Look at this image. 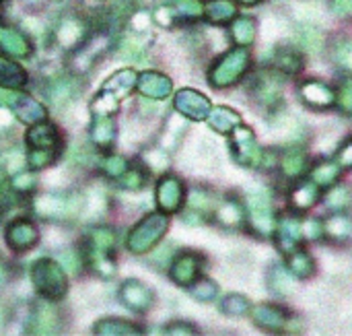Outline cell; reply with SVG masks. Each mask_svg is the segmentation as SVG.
<instances>
[{
    "instance_id": "83f0119b",
    "label": "cell",
    "mask_w": 352,
    "mask_h": 336,
    "mask_svg": "<svg viewBox=\"0 0 352 336\" xmlns=\"http://www.w3.org/2000/svg\"><path fill=\"white\" fill-rule=\"evenodd\" d=\"M214 217H217V221H219L223 227H227V229H235V227H239V225L243 223V219H245V215H243V207H241L237 200H233V198L223 200V202L217 207Z\"/></svg>"
},
{
    "instance_id": "be15d7a7",
    "label": "cell",
    "mask_w": 352,
    "mask_h": 336,
    "mask_svg": "<svg viewBox=\"0 0 352 336\" xmlns=\"http://www.w3.org/2000/svg\"><path fill=\"white\" fill-rule=\"evenodd\" d=\"M241 4H256V2H260V0H239Z\"/></svg>"
},
{
    "instance_id": "7dc6e473",
    "label": "cell",
    "mask_w": 352,
    "mask_h": 336,
    "mask_svg": "<svg viewBox=\"0 0 352 336\" xmlns=\"http://www.w3.org/2000/svg\"><path fill=\"white\" fill-rule=\"evenodd\" d=\"M336 101H338V107L342 114L352 116V76L340 83L338 93H336Z\"/></svg>"
},
{
    "instance_id": "e0dca14e",
    "label": "cell",
    "mask_w": 352,
    "mask_h": 336,
    "mask_svg": "<svg viewBox=\"0 0 352 336\" xmlns=\"http://www.w3.org/2000/svg\"><path fill=\"white\" fill-rule=\"evenodd\" d=\"M303 103L311 109H328L336 103V91L322 81H307L301 87Z\"/></svg>"
},
{
    "instance_id": "6f0895ef",
    "label": "cell",
    "mask_w": 352,
    "mask_h": 336,
    "mask_svg": "<svg viewBox=\"0 0 352 336\" xmlns=\"http://www.w3.org/2000/svg\"><path fill=\"white\" fill-rule=\"evenodd\" d=\"M62 262H64V266L62 269H66V271H70V273H78V266H80V258L76 256V254H62Z\"/></svg>"
},
{
    "instance_id": "7bdbcfd3",
    "label": "cell",
    "mask_w": 352,
    "mask_h": 336,
    "mask_svg": "<svg viewBox=\"0 0 352 336\" xmlns=\"http://www.w3.org/2000/svg\"><path fill=\"white\" fill-rule=\"evenodd\" d=\"M250 302L243 297V295H227L223 302H221V312L225 316H245L250 312Z\"/></svg>"
},
{
    "instance_id": "1f68e13d",
    "label": "cell",
    "mask_w": 352,
    "mask_h": 336,
    "mask_svg": "<svg viewBox=\"0 0 352 336\" xmlns=\"http://www.w3.org/2000/svg\"><path fill=\"white\" fill-rule=\"evenodd\" d=\"M305 161H307V157H305V153L301 149L285 151L283 157H280V171H283V176L289 178V180L299 178L305 171Z\"/></svg>"
},
{
    "instance_id": "ee69618b",
    "label": "cell",
    "mask_w": 352,
    "mask_h": 336,
    "mask_svg": "<svg viewBox=\"0 0 352 336\" xmlns=\"http://www.w3.org/2000/svg\"><path fill=\"white\" fill-rule=\"evenodd\" d=\"M190 293L198 302H212L219 295V287H217V283H212L208 279H202V281H194L190 285Z\"/></svg>"
},
{
    "instance_id": "c3c4849f",
    "label": "cell",
    "mask_w": 352,
    "mask_h": 336,
    "mask_svg": "<svg viewBox=\"0 0 352 336\" xmlns=\"http://www.w3.org/2000/svg\"><path fill=\"white\" fill-rule=\"evenodd\" d=\"M349 202H351V192H349V188H344V186L334 188V190L326 196V204H328L330 209H334V211H342L344 207H349Z\"/></svg>"
},
{
    "instance_id": "9c48e42d",
    "label": "cell",
    "mask_w": 352,
    "mask_h": 336,
    "mask_svg": "<svg viewBox=\"0 0 352 336\" xmlns=\"http://www.w3.org/2000/svg\"><path fill=\"white\" fill-rule=\"evenodd\" d=\"M37 240L39 231L31 219H14L4 231V242L12 252H27L37 244Z\"/></svg>"
},
{
    "instance_id": "ffe728a7",
    "label": "cell",
    "mask_w": 352,
    "mask_h": 336,
    "mask_svg": "<svg viewBox=\"0 0 352 336\" xmlns=\"http://www.w3.org/2000/svg\"><path fill=\"white\" fill-rule=\"evenodd\" d=\"M12 112L16 116L19 122L27 124V126H33V124H39L47 118V109L43 103L35 101L31 95L27 93H19L16 101L12 103Z\"/></svg>"
},
{
    "instance_id": "7402d4cb",
    "label": "cell",
    "mask_w": 352,
    "mask_h": 336,
    "mask_svg": "<svg viewBox=\"0 0 352 336\" xmlns=\"http://www.w3.org/2000/svg\"><path fill=\"white\" fill-rule=\"evenodd\" d=\"M274 235H276L278 248H280L285 254L297 250L299 244H301V240H303V238H301V221H297V219H293V217L280 219V223L276 225Z\"/></svg>"
},
{
    "instance_id": "b9f144b4",
    "label": "cell",
    "mask_w": 352,
    "mask_h": 336,
    "mask_svg": "<svg viewBox=\"0 0 352 336\" xmlns=\"http://www.w3.org/2000/svg\"><path fill=\"white\" fill-rule=\"evenodd\" d=\"M116 182H118V186H120L122 190L136 192V190L144 188V184H146V174H144L140 167H132V169H126V174H122Z\"/></svg>"
},
{
    "instance_id": "4fadbf2b",
    "label": "cell",
    "mask_w": 352,
    "mask_h": 336,
    "mask_svg": "<svg viewBox=\"0 0 352 336\" xmlns=\"http://www.w3.org/2000/svg\"><path fill=\"white\" fill-rule=\"evenodd\" d=\"M62 147V138L60 132L54 124L50 122H39L33 124L27 132V149L29 151H56L60 153Z\"/></svg>"
},
{
    "instance_id": "d6a6232c",
    "label": "cell",
    "mask_w": 352,
    "mask_h": 336,
    "mask_svg": "<svg viewBox=\"0 0 352 336\" xmlns=\"http://www.w3.org/2000/svg\"><path fill=\"white\" fill-rule=\"evenodd\" d=\"M287 266H289V271L297 277V279H309L314 273H316V262H314V258L307 254V252H303V250H293V252H289V262H287Z\"/></svg>"
},
{
    "instance_id": "2e32d148",
    "label": "cell",
    "mask_w": 352,
    "mask_h": 336,
    "mask_svg": "<svg viewBox=\"0 0 352 336\" xmlns=\"http://www.w3.org/2000/svg\"><path fill=\"white\" fill-rule=\"evenodd\" d=\"M0 50L12 58H29L33 52L31 39L16 27H0Z\"/></svg>"
},
{
    "instance_id": "ba28073f",
    "label": "cell",
    "mask_w": 352,
    "mask_h": 336,
    "mask_svg": "<svg viewBox=\"0 0 352 336\" xmlns=\"http://www.w3.org/2000/svg\"><path fill=\"white\" fill-rule=\"evenodd\" d=\"M184 196H186V190H184V184L179 178L165 176L159 180L157 190H155V198H157V207L161 213H165V215L177 213L184 204Z\"/></svg>"
},
{
    "instance_id": "9f6ffc18",
    "label": "cell",
    "mask_w": 352,
    "mask_h": 336,
    "mask_svg": "<svg viewBox=\"0 0 352 336\" xmlns=\"http://www.w3.org/2000/svg\"><path fill=\"white\" fill-rule=\"evenodd\" d=\"M336 60H338L342 66H349V68H352V41H344V43H340V45H338Z\"/></svg>"
},
{
    "instance_id": "9a60e30c",
    "label": "cell",
    "mask_w": 352,
    "mask_h": 336,
    "mask_svg": "<svg viewBox=\"0 0 352 336\" xmlns=\"http://www.w3.org/2000/svg\"><path fill=\"white\" fill-rule=\"evenodd\" d=\"M109 45H111V41H109V37L107 35H93V37H89L78 50H74V60H72V64H74V68H78V70H89L107 50H109Z\"/></svg>"
},
{
    "instance_id": "681fc988",
    "label": "cell",
    "mask_w": 352,
    "mask_h": 336,
    "mask_svg": "<svg viewBox=\"0 0 352 336\" xmlns=\"http://www.w3.org/2000/svg\"><path fill=\"white\" fill-rule=\"evenodd\" d=\"M153 21H155L159 27H165V29L173 27V25H175V12H173L171 4H161V6H157V8L153 10Z\"/></svg>"
},
{
    "instance_id": "277c9868",
    "label": "cell",
    "mask_w": 352,
    "mask_h": 336,
    "mask_svg": "<svg viewBox=\"0 0 352 336\" xmlns=\"http://www.w3.org/2000/svg\"><path fill=\"white\" fill-rule=\"evenodd\" d=\"M78 207H80V200H76L70 194H60V192L41 194L33 200V213L45 221L70 219L78 213Z\"/></svg>"
},
{
    "instance_id": "8fae6325",
    "label": "cell",
    "mask_w": 352,
    "mask_h": 336,
    "mask_svg": "<svg viewBox=\"0 0 352 336\" xmlns=\"http://www.w3.org/2000/svg\"><path fill=\"white\" fill-rule=\"evenodd\" d=\"M248 219L252 229L262 238H272L276 231V219L266 198L252 196L248 202Z\"/></svg>"
},
{
    "instance_id": "60d3db41",
    "label": "cell",
    "mask_w": 352,
    "mask_h": 336,
    "mask_svg": "<svg viewBox=\"0 0 352 336\" xmlns=\"http://www.w3.org/2000/svg\"><path fill=\"white\" fill-rule=\"evenodd\" d=\"M87 260L95 269V273H99L103 279H111L116 275V262H113V256L111 254H105V252H87Z\"/></svg>"
},
{
    "instance_id": "bcb514c9",
    "label": "cell",
    "mask_w": 352,
    "mask_h": 336,
    "mask_svg": "<svg viewBox=\"0 0 352 336\" xmlns=\"http://www.w3.org/2000/svg\"><path fill=\"white\" fill-rule=\"evenodd\" d=\"M37 186V178L33 176V171H16L10 180V188L19 194H29L33 192Z\"/></svg>"
},
{
    "instance_id": "3957f363",
    "label": "cell",
    "mask_w": 352,
    "mask_h": 336,
    "mask_svg": "<svg viewBox=\"0 0 352 336\" xmlns=\"http://www.w3.org/2000/svg\"><path fill=\"white\" fill-rule=\"evenodd\" d=\"M250 62H252V56L245 48H235L231 52H227L225 56H221L210 72H208V81L214 89H225V87H231L235 85L250 68Z\"/></svg>"
},
{
    "instance_id": "4316f807",
    "label": "cell",
    "mask_w": 352,
    "mask_h": 336,
    "mask_svg": "<svg viewBox=\"0 0 352 336\" xmlns=\"http://www.w3.org/2000/svg\"><path fill=\"white\" fill-rule=\"evenodd\" d=\"M93 333L97 336H138L140 326L126 322V320H118V318H103L93 326Z\"/></svg>"
},
{
    "instance_id": "7a4b0ae2",
    "label": "cell",
    "mask_w": 352,
    "mask_h": 336,
    "mask_svg": "<svg viewBox=\"0 0 352 336\" xmlns=\"http://www.w3.org/2000/svg\"><path fill=\"white\" fill-rule=\"evenodd\" d=\"M169 227V217L165 213H151L142 217L128 233L126 246L132 254H146L151 252L165 235Z\"/></svg>"
},
{
    "instance_id": "52a82bcc",
    "label": "cell",
    "mask_w": 352,
    "mask_h": 336,
    "mask_svg": "<svg viewBox=\"0 0 352 336\" xmlns=\"http://www.w3.org/2000/svg\"><path fill=\"white\" fill-rule=\"evenodd\" d=\"M173 105H175V112L182 118H188V120H194V122L206 120L210 109H212L210 99L206 95H202L200 91H196V89H182V91H177L175 99H173Z\"/></svg>"
},
{
    "instance_id": "d4e9b609",
    "label": "cell",
    "mask_w": 352,
    "mask_h": 336,
    "mask_svg": "<svg viewBox=\"0 0 352 336\" xmlns=\"http://www.w3.org/2000/svg\"><path fill=\"white\" fill-rule=\"evenodd\" d=\"M136 81H138V74L134 68H122L118 72H113L105 83H103V89L113 93L118 99L126 97L132 93V89L136 87Z\"/></svg>"
},
{
    "instance_id": "4dcf8cb0",
    "label": "cell",
    "mask_w": 352,
    "mask_h": 336,
    "mask_svg": "<svg viewBox=\"0 0 352 336\" xmlns=\"http://www.w3.org/2000/svg\"><path fill=\"white\" fill-rule=\"evenodd\" d=\"M116 248V233L109 227H95L87 238V252H105L111 254Z\"/></svg>"
},
{
    "instance_id": "ab89813d",
    "label": "cell",
    "mask_w": 352,
    "mask_h": 336,
    "mask_svg": "<svg viewBox=\"0 0 352 336\" xmlns=\"http://www.w3.org/2000/svg\"><path fill=\"white\" fill-rule=\"evenodd\" d=\"M171 8L175 19L184 21H196L204 14V4L200 0H171Z\"/></svg>"
},
{
    "instance_id": "f6af8a7d",
    "label": "cell",
    "mask_w": 352,
    "mask_h": 336,
    "mask_svg": "<svg viewBox=\"0 0 352 336\" xmlns=\"http://www.w3.org/2000/svg\"><path fill=\"white\" fill-rule=\"evenodd\" d=\"M126 169H128V161L122 155H107L101 163V171L111 180H118L122 174H126Z\"/></svg>"
},
{
    "instance_id": "836d02e7",
    "label": "cell",
    "mask_w": 352,
    "mask_h": 336,
    "mask_svg": "<svg viewBox=\"0 0 352 336\" xmlns=\"http://www.w3.org/2000/svg\"><path fill=\"white\" fill-rule=\"evenodd\" d=\"M231 37L237 45L245 48L256 39V23L250 17H237L231 23Z\"/></svg>"
},
{
    "instance_id": "d6986e66",
    "label": "cell",
    "mask_w": 352,
    "mask_h": 336,
    "mask_svg": "<svg viewBox=\"0 0 352 336\" xmlns=\"http://www.w3.org/2000/svg\"><path fill=\"white\" fill-rule=\"evenodd\" d=\"M80 93V83L74 76H58L50 83V87L45 89L47 99L56 105L62 107L66 103H70L72 99H76Z\"/></svg>"
},
{
    "instance_id": "e575fe53",
    "label": "cell",
    "mask_w": 352,
    "mask_h": 336,
    "mask_svg": "<svg viewBox=\"0 0 352 336\" xmlns=\"http://www.w3.org/2000/svg\"><path fill=\"white\" fill-rule=\"evenodd\" d=\"M324 235H328L334 242H344L352 235L351 219L344 215H334L328 221H324Z\"/></svg>"
},
{
    "instance_id": "f35d334b",
    "label": "cell",
    "mask_w": 352,
    "mask_h": 336,
    "mask_svg": "<svg viewBox=\"0 0 352 336\" xmlns=\"http://www.w3.org/2000/svg\"><path fill=\"white\" fill-rule=\"evenodd\" d=\"M301 64H303V58L299 52L295 50H289V48H283L276 52L274 56V66L287 74H297L301 70Z\"/></svg>"
},
{
    "instance_id": "cb8c5ba5",
    "label": "cell",
    "mask_w": 352,
    "mask_h": 336,
    "mask_svg": "<svg viewBox=\"0 0 352 336\" xmlns=\"http://www.w3.org/2000/svg\"><path fill=\"white\" fill-rule=\"evenodd\" d=\"M206 120H208V126L214 132H219V134H229V132H233L241 124V116L235 109L225 107V105L212 107Z\"/></svg>"
},
{
    "instance_id": "8d00e7d4",
    "label": "cell",
    "mask_w": 352,
    "mask_h": 336,
    "mask_svg": "<svg viewBox=\"0 0 352 336\" xmlns=\"http://www.w3.org/2000/svg\"><path fill=\"white\" fill-rule=\"evenodd\" d=\"M311 182L318 184L320 188H328L332 184H336L338 176H340V165L332 163V161H322L311 169Z\"/></svg>"
},
{
    "instance_id": "44dd1931",
    "label": "cell",
    "mask_w": 352,
    "mask_h": 336,
    "mask_svg": "<svg viewBox=\"0 0 352 336\" xmlns=\"http://www.w3.org/2000/svg\"><path fill=\"white\" fill-rule=\"evenodd\" d=\"M252 316H254V322L264 328V330H285L289 326V316L285 310L276 308V306H258L252 310Z\"/></svg>"
},
{
    "instance_id": "94428289",
    "label": "cell",
    "mask_w": 352,
    "mask_h": 336,
    "mask_svg": "<svg viewBox=\"0 0 352 336\" xmlns=\"http://www.w3.org/2000/svg\"><path fill=\"white\" fill-rule=\"evenodd\" d=\"M6 277H8V273H6V266H4V264L0 262V287H2L4 283H6Z\"/></svg>"
},
{
    "instance_id": "ac0fdd59",
    "label": "cell",
    "mask_w": 352,
    "mask_h": 336,
    "mask_svg": "<svg viewBox=\"0 0 352 336\" xmlns=\"http://www.w3.org/2000/svg\"><path fill=\"white\" fill-rule=\"evenodd\" d=\"M29 335H58L60 330V314L50 304H39L27 324Z\"/></svg>"
},
{
    "instance_id": "5bb4252c",
    "label": "cell",
    "mask_w": 352,
    "mask_h": 336,
    "mask_svg": "<svg viewBox=\"0 0 352 336\" xmlns=\"http://www.w3.org/2000/svg\"><path fill=\"white\" fill-rule=\"evenodd\" d=\"M136 89L142 97L148 99H167L173 91V83L167 74L157 72V70H144L138 74Z\"/></svg>"
},
{
    "instance_id": "30bf717a",
    "label": "cell",
    "mask_w": 352,
    "mask_h": 336,
    "mask_svg": "<svg viewBox=\"0 0 352 336\" xmlns=\"http://www.w3.org/2000/svg\"><path fill=\"white\" fill-rule=\"evenodd\" d=\"M202 264L204 258L196 252H184L179 254L169 269V277L175 285L179 287H190L194 281H198L200 273H202Z\"/></svg>"
},
{
    "instance_id": "5b68a950",
    "label": "cell",
    "mask_w": 352,
    "mask_h": 336,
    "mask_svg": "<svg viewBox=\"0 0 352 336\" xmlns=\"http://www.w3.org/2000/svg\"><path fill=\"white\" fill-rule=\"evenodd\" d=\"M231 151L235 161L243 167H258L264 161V153L256 140L254 130L243 124H239L231 132Z\"/></svg>"
},
{
    "instance_id": "6125c7cd",
    "label": "cell",
    "mask_w": 352,
    "mask_h": 336,
    "mask_svg": "<svg viewBox=\"0 0 352 336\" xmlns=\"http://www.w3.org/2000/svg\"><path fill=\"white\" fill-rule=\"evenodd\" d=\"M25 4H41L43 0H23Z\"/></svg>"
},
{
    "instance_id": "680465c9",
    "label": "cell",
    "mask_w": 352,
    "mask_h": 336,
    "mask_svg": "<svg viewBox=\"0 0 352 336\" xmlns=\"http://www.w3.org/2000/svg\"><path fill=\"white\" fill-rule=\"evenodd\" d=\"M332 8L336 14L349 17V14H352V0H332Z\"/></svg>"
},
{
    "instance_id": "f546056e",
    "label": "cell",
    "mask_w": 352,
    "mask_h": 336,
    "mask_svg": "<svg viewBox=\"0 0 352 336\" xmlns=\"http://www.w3.org/2000/svg\"><path fill=\"white\" fill-rule=\"evenodd\" d=\"M27 83V72L12 60L0 58V87L21 89Z\"/></svg>"
},
{
    "instance_id": "603a6c76",
    "label": "cell",
    "mask_w": 352,
    "mask_h": 336,
    "mask_svg": "<svg viewBox=\"0 0 352 336\" xmlns=\"http://www.w3.org/2000/svg\"><path fill=\"white\" fill-rule=\"evenodd\" d=\"M89 136L95 147L109 149L116 140V122L111 120V116H93Z\"/></svg>"
},
{
    "instance_id": "74e56055",
    "label": "cell",
    "mask_w": 352,
    "mask_h": 336,
    "mask_svg": "<svg viewBox=\"0 0 352 336\" xmlns=\"http://www.w3.org/2000/svg\"><path fill=\"white\" fill-rule=\"evenodd\" d=\"M118 105H120V99H118L113 93L101 89V91L93 97L89 109H91L93 116H113V114L118 112Z\"/></svg>"
},
{
    "instance_id": "816d5d0a",
    "label": "cell",
    "mask_w": 352,
    "mask_h": 336,
    "mask_svg": "<svg viewBox=\"0 0 352 336\" xmlns=\"http://www.w3.org/2000/svg\"><path fill=\"white\" fill-rule=\"evenodd\" d=\"M148 25H151V17L146 10H136L132 17H130V27L134 33H144L148 31Z\"/></svg>"
},
{
    "instance_id": "f907efd6",
    "label": "cell",
    "mask_w": 352,
    "mask_h": 336,
    "mask_svg": "<svg viewBox=\"0 0 352 336\" xmlns=\"http://www.w3.org/2000/svg\"><path fill=\"white\" fill-rule=\"evenodd\" d=\"M324 235V223L322 221H316V219H307L301 223V238L303 240H318Z\"/></svg>"
},
{
    "instance_id": "7c38bea8",
    "label": "cell",
    "mask_w": 352,
    "mask_h": 336,
    "mask_svg": "<svg viewBox=\"0 0 352 336\" xmlns=\"http://www.w3.org/2000/svg\"><path fill=\"white\" fill-rule=\"evenodd\" d=\"M118 300L126 310L144 314L153 306V291L146 285H142L140 281L128 279L126 283H122V287L118 291Z\"/></svg>"
},
{
    "instance_id": "484cf974",
    "label": "cell",
    "mask_w": 352,
    "mask_h": 336,
    "mask_svg": "<svg viewBox=\"0 0 352 336\" xmlns=\"http://www.w3.org/2000/svg\"><path fill=\"white\" fill-rule=\"evenodd\" d=\"M318 200H320V186L314 182H301L289 194V202L295 211H309Z\"/></svg>"
},
{
    "instance_id": "91938a15",
    "label": "cell",
    "mask_w": 352,
    "mask_h": 336,
    "mask_svg": "<svg viewBox=\"0 0 352 336\" xmlns=\"http://www.w3.org/2000/svg\"><path fill=\"white\" fill-rule=\"evenodd\" d=\"M10 122H12V118L8 116V112H6V109H0V128L10 126Z\"/></svg>"
},
{
    "instance_id": "d590c367",
    "label": "cell",
    "mask_w": 352,
    "mask_h": 336,
    "mask_svg": "<svg viewBox=\"0 0 352 336\" xmlns=\"http://www.w3.org/2000/svg\"><path fill=\"white\" fill-rule=\"evenodd\" d=\"M256 97L264 103V105H272L280 99V85L276 78L268 76V74H262L258 81H256Z\"/></svg>"
},
{
    "instance_id": "f1b7e54d",
    "label": "cell",
    "mask_w": 352,
    "mask_h": 336,
    "mask_svg": "<svg viewBox=\"0 0 352 336\" xmlns=\"http://www.w3.org/2000/svg\"><path fill=\"white\" fill-rule=\"evenodd\" d=\"M235 14H237V6L231 0H208L204 4V17L214 25L229 23L231 19H235Z\"/></svg>"
},
{
    "instance_id": "db71d44e",
    "label": "cell",
    "mask_w": 352,
    "mask_h": 336,
    "mask_svg": "<svg viewBox=\"0 0 352 336\" xmlns=\"http://www.w3.org/2000/svg\"><path fill=\"white\" fill-rule=\"evenodd\" d=\"M336 163L344 169H352V138L340 147V151L336 155Z\"/></svg>"
},
{
    "instance_id": "8992f818",
    "label": "cell",
    "mask_w": 352,
    "mask_h": 336,
    "mask_svg": "<svg viewBox=\"0 0 352 336\" xmlns=\"http://www.w3.org/2000/svg\"><path fill=\"white\" fill-rule=\"evenodd\" d=\"M87 33L89 29H87L85 19L78 14H68L58 21L54 29V39L62 50L70 52V50H78L87 41Z\"/></svg>"
},
{
    "instance_id": "f5cc1de1",
    "label": "cell",
    "mask_w": 352,
    "mask_h": 336,
    "mask_svg": "<svg viewBox=\"0 0 352 336\" xmlns=\"http://www.w3.org/2000/svg\"><path fill=\"white\" fill-rule=\"evenodd\" d=\"M146 163H148L151 169H159V171H161V169H165V167L169 165V159H167L165 151L153 149V151L146 153Z\"/></svg>"
},
{
    "instance_id": "11a10c76",
    "label": "cell",
    "mask_w": 352,
    "mask_h": 336,
    "mask_svg": "<svg viewBox=\"0 0 352 336\" xmlns=\"http://www.w3.org/2000/svg\"><path fill=\"white\" fill-rule=\"evenodd\" d=\"M165 335H196V328L192 324H188V322H173V324L165 326Z\"/></svg>"
},
{
    "instance_id": "6da1fadb",
    "label": "cell",
    "mask_w": 352,
    "mask_h": 336,
    "mask_svg": "<svg viewBox=\"0 0 352 336\" xmlns=\"http://www.w3.org/2000/svg\"><path fill=\"white\" fill-rule=\"evenodd\" d=\"M31 285L47 302H60L68 291L66 273L52 258H39L31 264Z\"/></svg>"
}]
</instances>
